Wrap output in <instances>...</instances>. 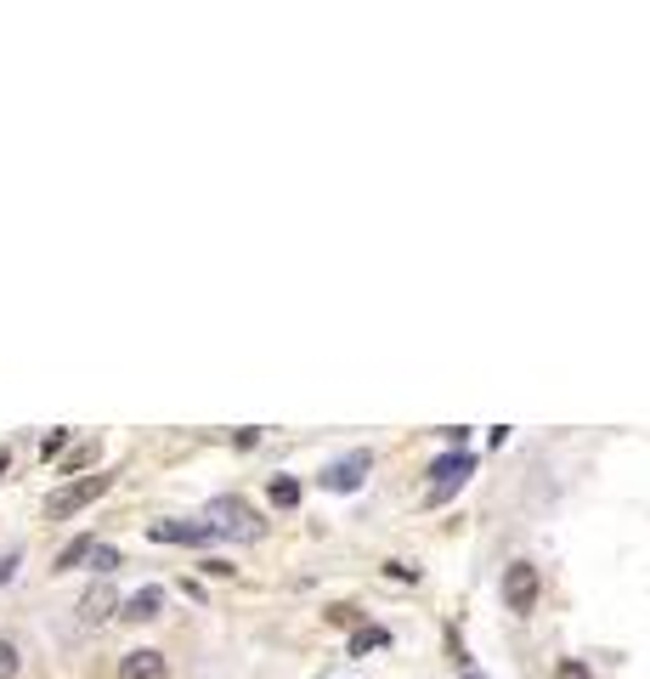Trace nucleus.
Instances as JSON below:
<instances>
[{"label": "nucleus", "instance_id": "6ab92c4d", "mask_svg": "<svg viewBox=\"0 0 650 679\" xmlns=\"http://www.w3.org/2000/svg\"><path fill=\"white\" fill-rule=\"evenodd\" d=\"M85 464H96V442H91V448H80V453L69 459V476H74V470H85Z\"/></svg>", "mask_w": 650, "mask_h": 679}, {"label": "nucleus", "instance_id": "aec40b11", "mask_svg": "<svg viewBox=\"0 0 650 679\" xmlns=\"http://www.w3.org/2000/svg\"><path fill=\"white\" fill-rule=\"evenodd\" d=\"M464 679H486V673H475V668H464Z\"/></svg>", "mask_w": 650, "mask_h": 679}, {"label": "nucleus", "instance_id": "39448f33", "mask_svg": "<svg viewBox=\"0 0 650 679\" xmlns=\"http://www.w3.org/2000/svg\"><path fill=\"white\" fill-rule=\"evenodd\" d=\"M368 470H374V453L357 448V453H345V459H334V464L323 470V488H328V493H357Z\"/></svg>", "mask_w": 650, "mask_h": 679}, {"label": "nucleus", "instance_id": "0eeeda50", "mask_svg": "<svg viewBox=\"0 0 650 679\" xmlns=\"http://www.w3.org/2000/svg\"><path fill=\"white\" fill-rule=\"evenodd\" d=\"M165 673H170V662H165V651H154V646L119 657V679H165Z\"/></svg>", "mask_w": 650, "mask_h": 679}, {"label": "nucleus", "instance_id": "423d86ee", "mask_svg": "<svg viewBox=\"0 0 650 679\" xmlns=\"http://www.w3.org/2000/svg\"><path fill=\"white\" fill-rule=\"evenodd\" d=\"M147 539H154V544H216V532L205 521H154V526H147Z\"/></svg>", "mask_w": 650, "mask_h": 679}, {"label": "nucleus", "instance_id": "ddd939ff", "mask_svg": "<svg viewBox=\"0 0 650 679\" xmlns=\"http://www.w3.org/2000/svg\"><path fill=\"white\" fill-rule=\"evenodd\" d=\"M18 668H23V657H18V646L0 635V679H18Z\"/></svg>", "mask_w": 650, "mask_h": 679}, {"label": "nucleus", "instance_id": "f257e3e1", "mask_svg": "<svg viewBox=\"0 0 650 679\" xmlns=\"http://www.w3.org/2000/svg\"><path fill=\"white\" fill-rule=\"evenodd\" d=\"M205 526L216 532V539H232V544H255L261 539V515L249 510V499L238 493H221L205 504Z\"/></svg>", "mask_w": 650, "mask_h": 679}, {"label": "nucleus", "instance_id": "dca6fc26", "mask_svg": "<svg viewBox=\"0 0 650 679\" xmlns=\"http://www.w3.org/2000/svg\"><path fill=\"white\" fill-rule=\"evenodd\" d=\"M63 448H69V430H52V436H45V442H40V453H45V459H57Z\"/></svg>", "mask_w": 650, "mask_h": 679}, {"label": "nucleus", "instance_id": "2eb2a0df", "mask_svg": "<svg viewBox=\"0 0 650 679\" xmlns=\"http://www.w3.org/2000/svg\"><path fill=\"white\" fill-rule=\"evenodd\" d=\"M328 623H334V628H363L357 606H328Z\"/></svg>", "mask_w": 650, "mask_h": 679}, {"label": "nucleus", "instance_id": "9d476101", "mask_svg": "<svg viewBox=\"0 0 650 679\" xmlns=\"http://www.w3.org/2000/svg\"><path fill=\"white\" fill-rule=\"evenodd\" d=\"M385 646H390V628H379V623H363L352 635V657H368V651H385Z\"/></svg>", "mask_w": 650, "mask_h": 679}, {"label": "nucleus", "instance_id": "7ed1b4c3", "mask_svg": "<svg viewBox=\"0 0 650 679\" xmlns=\"http://www.w3.org/2000/svg\"><path fill=\"white\" fill-rule=\"evenodd\" d=\"M537 566L532 561H510L504 566V606L515 612V617H532V606H537Z\"/></svg>", "mask_w": 650, "mask_h": 679}, {"label": "nucleus", "instance_id": "f3484780", "mask_svg": "<svg viewBox=\"0 0 650 679\" xmlns=\"http://www.w3.org/2000/svg\"><path fill=\"white\" fill-rule=\"evenodd\" d=\"M18 561H23L18 550H0V584H12V572H18Z\"/></svg>", "mask_w": 650, "mask_h": 679}, {"label": "nucleus", "instance_id": "6e6552de", "mask_svg": "<svg viewBox=\"0 0 650 679\" xmlns=\"http://www.w3.org/2000/svg\"><path fill=\"white\" fill-rule=\"evenodd\" d=\"M119 612V595H114V584L103 577V584H91L85 595H80V623H108Z\"/></svg>", "mask_w": 650, "mask_h": 679}, {"label": "nucleus", "instance_id": "412c9836", "mask_svg": "<svg viewBox=\"0 0 650 679\" xmlns=\"http://www.w3.org/2000/svg\"><path fill=\"white\" fill-rule=\"evenodd\" d=\"M0 470H7V453H0Z\"/></svg>", "mask_w": 650, "mask_h": 679}, {"label": "nucleus", "instance_id": "a211bd4d", "mask_svg": "<svg viewBox=\"0 0 650 679\" xmlns=\"http://www.w3.org/2000/svg\"><path fill=\"white\" fill-rule=\"evenodd\" d=\"M555 679H594V673H588V668H583V662H572V657H566V662H560V668H555Z\"/></svg>", "mask_w": 650, "mask_h": 679}, {"label": "nucleus", "instance_id": "9b49d317", "mask_svg": "<svg viewBox=\"0 0 650 679\" xmlns=\"http://www.w3.org/2000/svg\"><path fill=\"white\" fill-rule=\"evenodd\" d=\"M266 499H272L277 510H294V504H300V481H294V476H272V488H266Z\"/></svg>", "mask_w": 650, "mask_h": 679}, {"label": "nucleus", "instance_id": "20e7f679", "mask_svg": "<svg viewBox=\"0 0 650 679\" xmlns=\"http://www.w3.org/2000/svg\"><path fill=\"white\" fill-rule=\"evenodd\" d=\"M475 470V459L470 453H447V459H436L430 464V504H447L459 488H464V476Z\"/></svg>", "mask_w": 650, "mask_h": 679}, {"label": "nucleus", "instance_id": "4468645a", "mask_svg": "<svg viewBox=\"0 0 650 679\" xmlns=\"http://www.w3.org/2000/svg\"><path fill=\"white\" fill-rule=\"evenodd\" d=\"M91 566H96V572H114V566H119V550H114V544H96V550H91Z\"/></svg>", "mask_w": 650, "mask_h": 679}, {"label": "nucleus", "instance_id": "f03ea898", "mask_svg": "<svg viewBox=\"0 0 650 679\" xmlns=\"http://www.w3.org/2000/svg\"><path fill=\"white\" fill-rule=\"evenodd\" d=\"M108 488H114L108 470H103V476H80V481H69V488H57L52 499H45V515H52V521H69V515H80L85 504H96Z\"/></svg>", "mask_w": 650, "mask_h": 679}, {"label": "nucleus", "instance_id": "f8f14e48", "mask_svg": "<svg viewBox=\"0 0 650 679\" xmlns=\"http://www.w3.org/2000/svg\"><path fill=\"white\" fill-rule=\"evenodd\" d=\"M91 550H96V539H74V544H63V550H57V572H74L80 561H91Z\"/></svg>", "mask_w": 650, "mask_h": 679}, {"label": "nucleus", "instance_id": "1a4fd4ad", "mask_svg": "<svg viewBox=\"0 0 650 679\" xmlns=\"http://www.w3.org/2000/svg\"><path fill=\"white\" fill-rule=\"evenodd\" d=\"M159 612H165V589H159V584H147V589H136L130 600H119V617H125V623H154Z\"/></svg>", "mask_w": 650, "mask_h": 679}]
</instances>
